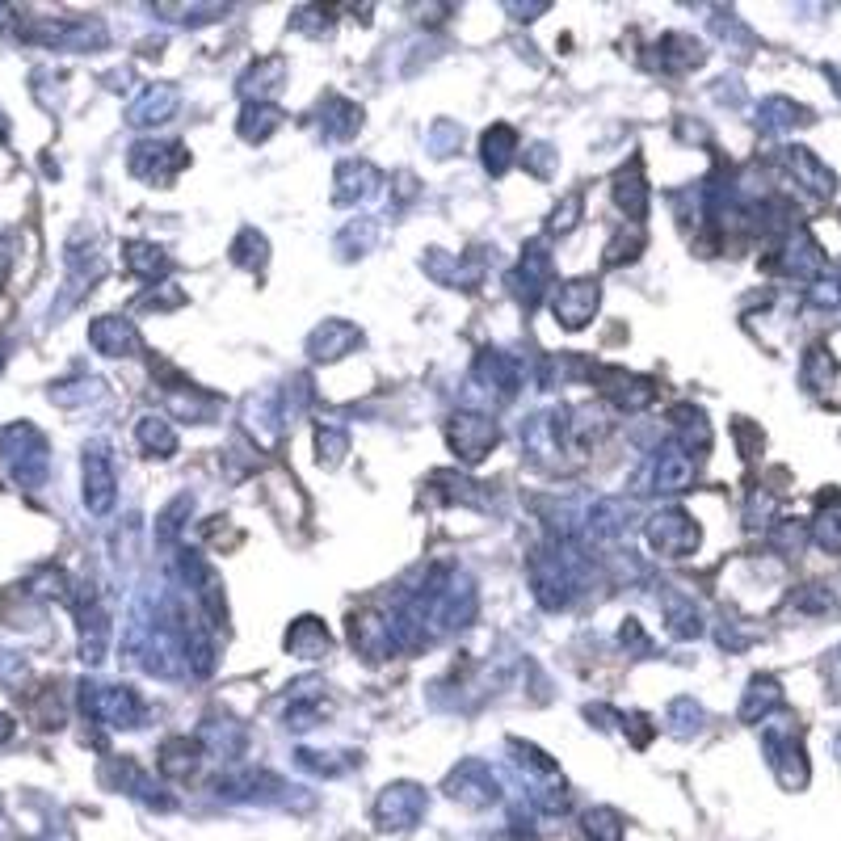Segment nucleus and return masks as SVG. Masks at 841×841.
Instances as JSON below:
<instances>
[{
  "instance_id": "obj_14",
  "label": "nucleus",
  "mask_w": 841,
  "mask_h": 841,
  "mask_svg": "<svg viewBox=\"0 0 841 841\" xmlns=\"http://www.w3.org/2000/svg\"><path fill=\"white\" fill-rule=\"evenodd\" d=\"M514 148H518L514 127H492L484 135V164H488L492 173H505L509 160H514Z\"/></svg>"
},
{
  "instance_id": "obj_1",
  "label": "nucleus",
  "mask_w": 841,
  "mask_h": 841,
  "mask_svg": "<svg viewBox=\"0 0 841 841\" xmlns=\"http://www.w3.org/2000/svg\"><path fill=\"white\" fill-rule=\"evenodd\" d=\"M5 459L13 476L22 484H43L47 476V438L34 425H13L5 429Z\"/></svg>"
},
{
  "instance_id": "obj_10",
  "label": "nucleus",
  "mask_w": 841,
  "mask_h": 841,
  "mask_svg": "<svg viewBox=\"0 0 841 841\" xmlns=\"http://www.w3.org/2000/svg\"><path fill=\"white\" fill-rule=\"evenodd\" d=\"M278 127H282V114L274 106H265V101H249L244 114H240V135L249 143H261L265 135L278 131Z\"/></svg>"
},
{
  "instance_id": "obj_5",
  "label": "nucleus",
  "mask_w": 841,
  "mask_h": 841,
  "mask_svg": "<svg viewBox=\"0 0 841 841\" xmlns=\"http://www.w3.org/2000/svg\"><path fill=\"white\" fill-rule=\"evenodd\" d=\"M114 459L106 455L101 446H93L89 455H85V501L93 514H106V509L114 505Z\"/></svg>"
},
{
  "instance_id": "obj_3",
  "label": "nucleus",
  "mask_w": 841,
  "mask_h": 841,
  "mask_svg": "<svg viewBox=\"0 0 841 841\" xmlns=\"http://www.w3.org/2000/svg\"><path fill=\"white\" fill-rule=\"evenodd\" d=\"M551 312H556V320L564 328H585L593 320V312H598V282H568L560 286L556 295H551Z\"/></svg>"
},
{
  "instance_id": "obj_11",
  "label": "nucleus",
  "mask_w": 841,
  "mask_h": 841,
  "mask_svg": "<svg viewBox=\"0 0 841 841\" xmlns=\"http://www.w3.org/2000/svg\"><path fill=\"white\" fill-rule=\"evenodd\" d=\"M122 265H127L131 274H139V278H156V274L169 270V257H164L156 244L135 240V244H127V249H122Z\"/></svg>"
},
{
  "instance_id": "obj_9",
  "label": "nucleus",
  "mask_w": 841,
  "mask_h": 841,
  "mask_svg": "<svg viewBox=\"0 0 841 841\" xmlns=\"http://www.w3.org/2000/svg\"><path fill=\"white\" fill-rule=\"evenodd\" d=\"M358 122H362V110L354 106V101H341V97H328L324 101L320 127H324L328 139H350L358 131Z\"/></svg>"
},
{
  "instance_id": "obj_4",
  "label": "nucleus",
  "mask_w": 841,
  "mask_h": 841,
  "mask_svg": "<svg viewBox=\"0 0 841 841\" xmlns=\"http://www.w3.org/2000/svg\"><path fill=\"white\" fill-rule=\"evenodd\" d=\"M450 446L459 450V459L463 463H480L492 446H497V421H488V417H455L450 421Z\"/></svg>"
},
{
  "instance_id": "obj_13",
  "label": "nucleus",
  "mask_w": 841,
  "mask_h": 841,
  "mask_svg": "<svg viewBox=\"0 0 841 841\" xmlns=\"http://www.w3.org/2000/svg\"><path fill=\"white\" fill-rule=\"evenodd\" d=\"M286 648L295 656H324L328 652V631L316 623V619H299L286 635Z\"/></svg>"
},
{
  "instance_id": "obj_7",
  "label": "nucleus",
  "mask_w": 841,
  "mask_h": 841,
  "mask_svg": "<svg viewBox=\"0 0 841 841\" xmlns=\"http://www.w3.org/2000/svg\"><path fill=\"white\" fill-rule=\"evenodd\" d=\"M181 106V93L169 85H148L139 93V101L131 106V122L135 127H156V122H169L173 110Z\"/></svg>"
},
{
  "instance_id": "obj_16",
  "label": "nucleus",
  "mask_w": 841,
  "mask_h": 841,
  "mask_svg": "<svg viewBox=\"0 0 841 841\" xmlns=\"http://www.w3.org/2000/svg\"><path fill=\"white\" fill-rule=\"evenodd\" d=\"M232 261H236V265H249V270L265 265V240L249 228V232H244V236L232 244Z\"/></svg>"
},
{
  "instance_id": "obj_12",
  "label": "nucleus",
  "mask_w": 841,
  "mask_h": 841,
  "mask_svg": "<svg viewBox=\"0 0 841 841\" xmlns=\"http://www.w3.org/2000/svg\"><path fill=\"white\" fill-rule=\"evenodd\" d=\"M135 434H139V442H143V450H148V455L169 459L173 450H177V434H173V425L164 421V417H143Z\"/></svg>"
},
{
  "instance_id": "obj_15",
  "label": "nucleus",
  "mask_w": 841,
  "mask_h": 841,
  "mask_svg": "<svg viewBox=\"0 0 841 841\" xmlns=\"http://www.w3.org/2000/svg\"><path fill=\"white\" fill-rule=\"evenodd\" d=\"M640 240H644V236H640V223H631V228L623 223V228H619V236H614V240H610V249H606V265L631 261L635 253H640Z\"/></svg>"
},
{
  "instance_id": "obj_8",
  "label": "nucleus",
  "mask_w": 841,
  "mask_h": 841,
  "mask_svg": "<svg viewBox=\"0 0 841 841\" xmlns=\"http://www.w3.org/2000/svg\"><path fill=\"white\" fill-rule=\"evenodd\" d=\"M362 341V333L354 324H345V320H328L324 328H316L312 341H307V350H312L316 358H341V354H350L354 345Z\"/></svg>"
},
{
  "instance_id": "obj_6",
  "label": "nucleus",
  "mask_w": 841,
  "mask_h": 841,
  "mask_svg": "<svg viewBox=\"0 0 841 841\" xmlns=\"http://www.w3.org/2000/svg\"><path fill=\"white\" fill-rule=\"evenodd\" d=\"M89 341L97 345L101 354H110V358H127L139 350V333H135V324L131 320H122V316H101L93 328H89Z\"/></svg>"
},
{
  "instance_id": "obj_2",
  "label": "nucleus",
  "mask_w": 841,
  "mask_h": 841,
  "mask_svg": "<svg viewBox=\"0 0 841 841\" xmlns=\"http://www.w3.org/2000/svg\"><path fill=\"white\" fill-rule=\"evenodd\" d=\"M186 164H190V156L181 143H139L131 152V173L152 181V186H169Z\"/></svg>"
}]
</instances>
